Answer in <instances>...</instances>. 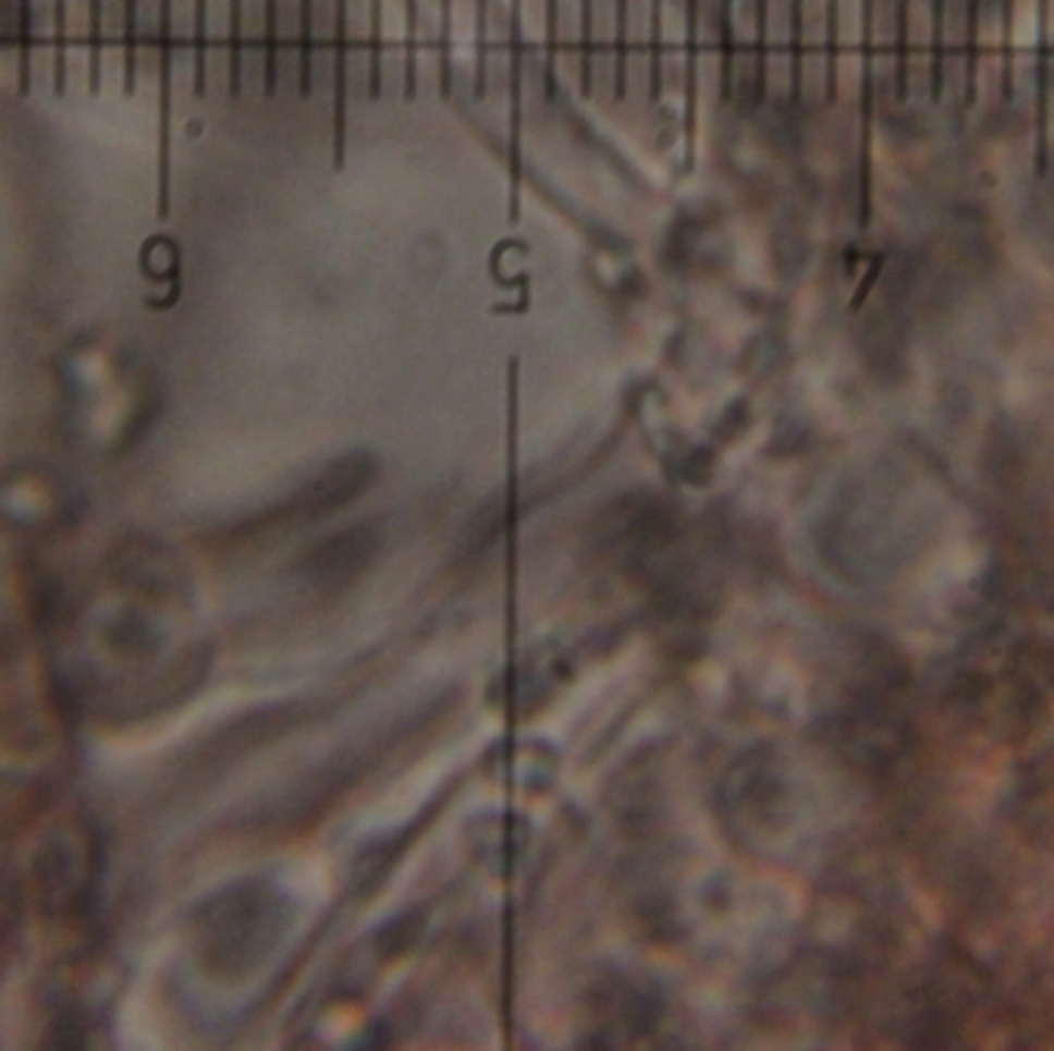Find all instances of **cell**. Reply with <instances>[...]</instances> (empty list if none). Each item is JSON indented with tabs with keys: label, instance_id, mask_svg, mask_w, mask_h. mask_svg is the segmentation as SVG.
Returning <instances> with one entry per match:
<instances>
[{
	"label": "cell",
	"instance_id": "obj_1",
	"mask_svg": "<svg viewBox=\"0 0 1054 1051\" xmlns=\"http://www.w3.org/2000/svg\"><path fill=\"white\" fill-rule=\"evenodd\" d=\"M284 922L287 913L274 891H235L207 916L204 941L210 946V960L225 971H247L272 953Z\"/></svg>",
	"mask_w": 1054,
	"mask_h": 1051
},
{
	"label": "cell",
	"instance_id": "obj_10",
	"mask_svg": "<svg viewBox=\"0 0 1054 1051\" xmlns=\"http://www.w3.org/2000/svg\"><path fill=\"white\" fill-rule=\"evenodd\" d=\"M195 96L207 93V0H195Z\"/></svg>",
	"mask_w": 1054,
	"mask_h": 1051
},
{
	"label": "cell",
	"instance_id": "obj_6",
	"mask_svg": "<svg viewBox=\"0 0 1054 1051\" xmlns=\"http://www.w3.org/2000/svg\"><path fill=\"white\" fill-rule=\"evenodd\" d=\"M102 53H106V0H90L87 19V90L102 93Z\"/></svg>",
	"mask_w": 1054,
	"mask_h": 1051
},
{
	"label": "cell",
	"instance_id": "obj_2",
	"mask_svg": "<svg viewBox=\"0 0 1054 1051\" xmlns=\"http://www.w3.org/2000/svg\"><path fill=\"white\" fill-rule=\"evenodd\" d=\"M382 534L373 525H355L315 546L306 559V577L318 589H343L355 583L380 555Z\"/></svg>",
	"mask_w": 1054,
	"mask_h": 1051
},
{
	"label": "cell",
	"instance_id": "obj_4",
	"mask_svg": "<svg viewBox=\"0 0 1054 1051\" xmlns=\"http://www.w3.org/2000/svg\"><path fill=\"white\" fill-rule=\"evenodd\" d=\"M1037 173H1045V167H1049V87H1052V0H1037Z\"/></svg>",
	"mask_w": 1054,
	"mask_h": 1051
},
{
	"label": "cell",
	"instance_id": "obj_11",
	"mask_svg": "<svg viewBox=\"0 0 1054 1051\" xmlns=\"http://www.w3.org/2000/svg\"><path fill=\"white\" fill-rule=\"evenodd\" d=\"M882 269H885V254L875 256L873 266H870V269H867V274H863V284H860V288L855 291V296H851V311H857V308L863 306V300H867V296H870V291L875 288V281H879Z\"/></svg>",
	"mask_w": 1054,
	"mask_h": 1051
},
{
	"label": "cell",
	"instance_id": "obj_9",
	"mask_svg": "<svg viewBox=\"0 0 1054 1051\" xmlns=\"http://www.w3.org/2000/svg\"><path fill=\"white\" fill-rule=\"evenodd\" d=\"M136 44H139V0H124V93H136Z\"/></svg>",
	"mask_w": 1054,
	"mask_h": 1051
},
{
	"label": "cell",
	"instance_id": "obj_7",
	"mask_svg": "<svg viewBox=\"0 0 1054 1051\" xmlns=\"http://www.w3.org/2000/svg\"><path fill=\"white\" fill-rule=\"evenodd\" d=\"M244 77V3L229 0V93H241Z\"/></svg>",
	"mask_w": 1054,
	"mask_h": 1051
},
{
	"label": "cell",
	"instance_id": "obj_5",
	"mask_svg": "<svg viewBox=\"0 0 1054 1051\" xmlns=\"http://www.w3.org/2000/svg\"><path fill=\"white\" fill-rule=\"evenodd\" d=\"M19 25H16V44H19V77L16 90L19 96H28L32 84H35V65H32V50H35V3L32 0H19Z\"/></svg>",
	"mask_w": 1054,
	"mask_h": 1051
},
{
	"label": "cell",
	"instance_id": "obj_3",
	"mask_svg": "<svg viewBox=\"0 0 1054 1051\" xmlns=\"http://www.w3.org/2000/svg\"><path fill=\"white\" fill-rule=\"evenodd\" d=\"M377 475V463L367 453H348L333 460L330 466L318 472L309 481V488L303 490L293 503L296 518H321L328 512L348 506L355 497H361V490L370 488Z\"/></svg>",
	"mask_w": 1054,
	"mask_h": 1051
},
{
	"label": "cell",
	"instance_id": "obj_8",
	"mask_svg": "<svg viewBox=\"0 0 1054 1051\" xmlns=\"http://www.w3.org/2000/svg\"><path fill=\"white\" fill-rule=\"evenodd\" d=\"M56 25V59H53V93L65 96L69 90V0H53Z\"/></svg>",
	"mask_w": 1054,
	"mask_h": 1051
}]
</instances>
